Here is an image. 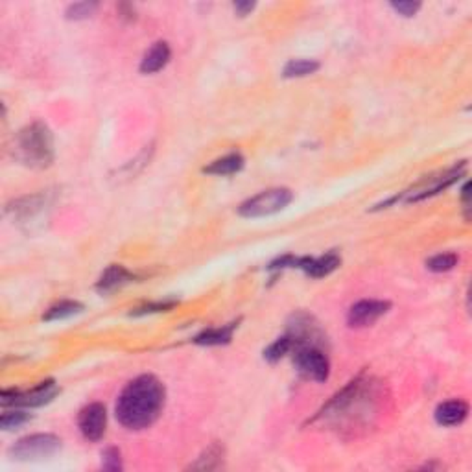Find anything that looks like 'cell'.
<instances>
[{
  "label": "cell",
  "mask_w": 472,
  "mask_h": 472,
  "mask_svg": "<svg viewBox=\"0 0 472 472\" xmlns=\"http://www.w3.org/2000/svg\"><path fill=\"white\" fill-rule=\"evenodd\" d=\"M135 279V275L131 272H128L124 266H109L106 272L102 273L100 277V281L96 282V289H98L100 294H111L115 289L122 288L124 284L131 282Z\"/></svg>",
  "instance_id": "obj_12"
},
{
  "label": "cell",
  "mask_w": 472,
  "mask_h": 472,
  "mask_svg": "<svg viewBox=\"0 0 472 472\" xmlns=\"http://www.w3.org/2000/svg\"><path fill=\"white\" fill-rule=\"evenodd\" d=\"M294 347H295L294 338H292L289 334H286V336H282V338L275 339V342H273L272 345L266 349V351H264V358H266L267 361L275 364V361L281 360L282 356H286V354H288V352L292 351Z\"/></svg>",
  "instance_id": "obj_20"
},
{
  "label": "cell",
  "mask_w": 472,
  "mask_h": 472,
  "mask_svg": "<svg viewBox=\"0 0 472 472\" xmlns=\"http://www.w3.org/2000/svg\"><path fill=\"white\" fill-rule=\"evenodd\" d=\"M232 8H235V11L240 15V17H245V15H250L255 9V2H236Z\"/></svg>",
  "instance_id": "obj_27"
},
{
  "label": "cell",
  "mask_w": 472,
  "mask_h": 472,
  "mask_svg": "<svg viewBox=\"0 0 472 472\" xmlns=\"http://www.w3.org/2000/svg\"><path fill=\"white\" fill-rule=\"evenodd\" d=\"M165 386L153 374H140L131 380L115 406L118 423L128 430H144L152 426L165 408Z\"/></svg>",
  "instance_id": "obj_1"
},
{
  "label": "cell",
  "mask_w": 472,
  "mask_h": 472,
  "mask_svg": "<svg viewBox=\"0 0 472 472\" xmlns=\"http://www.w3.org/2000/svg\"><path fill=\"white\" fill-rule=\"evenodd\" d=\"M96 9H98L96 2H78V4H72L67 8V19H71V21L89 19Z\"/></svg>",
  "instance_id": "obj_22"
},
{
  "label": "cell",
  "mask_w": 472,
  "mask_h": 472,
  "mask_svg": "<svg viewBox=\"0 0 472 472\" xmlns=\"http://www.w3.org/2000/svg\"><path fill=\"white\" fill-rule=\"evenodd\" d=\"M14 155L30 168H48L53 160V137L48 125L34 122L19 131L15 137Z\"/></svg>",
  "instance_id": "obj_2"
},
{
  "label": "cell",
  "mask_w": 472,
  "mask_h": 472,
  "mask_svg": "<svg viewBox=\"0 0 472 472\" xmlns=\"http://www.w3.org/2000/svg\"><path fill=\"white\" fill-rule=\"evenodd\" d=\"M174 301H170V303H150V304H144V307L140 308H135L133 312H131V316H144V314H155V312H165V310H168V308L174 307Z\"/></svg>",
  "instance_id": "obj_25"
},
{
  "label": "cell",
  "mask_w": 472,
  "mask_h": 472,
  "mask_svg": "<svg viewBox=\"0 0 472 472\" xmlns=\"http://www.w3.org/2000/svg\"><path fill=\"white\" fill-rule=\"evenodd\" d=\"M391 304L388 301H376V299H364L352 304L347 314V323L352 329H364V327L373 325L374 321L380 319L388 312Z\"/></svg>",
  "instance_id": "obj_8"
},
{
  "label": "cell",
  "mask_w": 472,
  "mask_h": 472,
  "mask_svg": "<svg viewBox=\"0 0 472 472\" xmlns=\"http://www.w3.org/2000/svg\"><path fill=\"white\" fill-rule=\"evenodd\" d=\"M292 200H294V194L288 188H270L245 200L238 207V214L244 218H264V216L281 212L292 203Z\"/></svg>",
  "instance_id": "obj_3"
},
{
  "label": "cell",
  "mask_w": 472,
  "mask_h": 472,
  "mask_svg": "<svg viewBox=\"0 0 472 472\" xmlns=\"http://www.w3.org/2000/svg\"><path fill=\"white\" fill-rule=\"evenodd\" d=\"M223 456H225L223 446L218 445V443H212V445L197 458L196 463L190 465V468H194V471H212V468H218L222 467L223 463Z\"/></svg>",
  "instance_id": "obj_17"
},
{
  "label": "cell",
  "mask_w": 472,
  "mask_h": 472,
  "mask_svg": "<svg viewBox=\"0 0 472 472\" xmlns=\"http://www.w3.org/2000/svg\"><path fill=\"white\" fill-rule=\"evenodd\" d=\"M294 361L299 373L316 382H325L330 374V361L317 345H295Z\"/></svg>",
  "instance_id": "obj_5"
},
{
  "label": "cell",
  "mask_w": 472,
  "mask_h": 472,
  "mask_svg": "<svg viewBox=\"0 0 472 472\" xmlns=\"http://www.w3.org/2000/svg\"><path fill=\"white\" fill-rule=\"evenodd\" d=\"M170 56H172V52H170L168 43L159 41V43H155L152 48L144 53L143 61H140V72L143 74H155L160 68L166 67V63L170 61Z\"/></svg>",
  "instance_id": "obj_13"
},
{
  "label": "cell",
  "mask_w": 472,
  "mask_h": 472,
  "mask_svg": "<svg viewBox=\"0 0 472 472\" xmlns=\"http://www.w3.org/2000/svg\"><path fill=\"white\" fill-rule=\"evenodd\" d=\"M391 8L395 9L396 14H401L402 17H414L421 9L419 2H393Z\"/></svg>",
  "instance_id": "obj_26"
},
{
  "label": "cell",
  "mask_w": 472,
  "mask_h": 472,
  "mask_svg": "<svg viewBox=\"0 0 472 472\" xmlns=\"http://www.w3.org/2000/svg\"><path fill=\"white\" fill-rule=\"evenodd\" d=\"M236 327H238V323H229V325L218 327V329L203 330L200 336L194 338V343H197V345H225V343L231 342Z\"/></svg>",
  "instance_id": "obj_15"
},
{
  "label": "cell",
  "mask_w": 472,
  "mask_h": 472,
  "mask_svg": "<svg viewBox=\"0 0 472 472\" xmlns=\"http://www.w3.org/2000/svg\"><path fill=\"white\" fill-rule=\"evenodd\" d=\"M61 448V439L53 433H34L19 439L11 448L9 456L17 461H34L53 456Z\"/></svg>",
  "instance_id": "obj_4"
},
{
  "label": "cell",
  "mask_w": 472,
  "mask_h": 472,
  "mask_svg": "<svg viewBox=\"0 0 472 472\" xmlns=\"http://www.w3.org/2000/svg\"><path fill=\"white\" fill-rule=\"evenodd\" d=\"M468 415V404L465 401H446L437 406L436 410V421L441 426H458L463 423Z\"/></svg>",
  "instance_id": "obj_11"
},
{
  "label": "cell",
  "mask_w": 472,
  "mask_h": 472,
  "mask_svg": "<svg viewBox=\"0 0 472 472\" xmlns=\"http://www.w3.org/2000/svg\"><path fill=\"white\" fill-rule=\"evenodd\" d=\"M83 312V304L78 303V301H61V303L53 304L46 310V314L43 316L45 321H61L67 319V317L76 316V314Z\"/></svg>",
  "instance_id": "obj_18"
},
{
  "label": "cell",
  "mask_w": 472,
  "mask_h": 472,
  "mask_svg": "<svg viewBox=\"0 0 472 472\" xmlns=\"http://www.w3.org/2000/svg\"><path fill=\"white\" fill-rule=\"evenodd\" d=\"M31 417L28 414H24V411H6L4 415H2V419H0V424H2V428L4 430H11V428H19L23 426L24 423H28Z\"/></svg>",
  "instance_id": "obj_23"
},
{
  "label": "cell",
  "mask_w": 472,
  "mask_h": 472,
  "mask_svg": "<svg viewBox=\"0 0 472 472\" xmlns=\"http://www.w3.org/2000/svg\"><path fill=\"white\" fill-rule=\"evenodd\" d=\"M78 426H80L81 436L87 441H100L106 433L107 426V411L106 406L100 402H93V404L85 406L83 410L78 415Z\"/></svg>",
  "instance_id": "obj_7"
},
{
  "label": "cell",
  "mask_w": 472,
  "mask_h": 472,
  "mask_svg": "<svg viewBox=\"0 0 472 472\" xmlns=\"http://www.w3.org/2000/svg\"><path fill=\"white\" fill-rule=\"evenodd\" d=\"M244 168V157L240 153H229L222 159L212 160L209 166L203 168V172L209 175H232Z\"/></svg>",
  "instance_id": "obj_14"
},
{
  "label": "cell",
  "mask_w": 472,
  "mask_h": 472,
  "mask_svg": "<svg viewBox=\"0 0 472 472\" xmlns=\"http://www.w3.org/2000/svg\"><path fill=\"white\" fill-rule=\"evenodd\" d=\"M458 264V255L456 253H439L426 262V267L433 273H443L454 270Z\"/></svg>",
  "instance_id": "obj_21"
},
{
  "label": "cell",
  "mask_w": 472,
  "mask_h": 472,
  "mask_svg": "<svg viewBox=\"0 0 472 472\" xmlns=\"http://www.w3.org/2000/svg\"><path fill=\"white\" fill-rule=\"evenodd\" d=\"M342 264V259L336 251H330V253L323 255L319 259H310V257H304V259L297 260V267H301L307 275L314 277V279H321V277H327L329 273H332L336 267Z\"/></svg>",
  "instance_id": "obj_10"
},
{
  "label": "cell",
  "mask_w": 472,
  "mask_h": 472,
  "mask_svg": "<svg viewBox=\"0 0 472 472\" xmlns=\"http://www.w3.org/2000/svg\"><path fill=\"white\" fill-rule=\"evenodd\" d=\"M46 203V197L43 196V194H39V196H28V197H23V200H17L14 203V207H8L9 212H14L15 218H30V216H34V214L41 212L43 210V207H45Z\"/></svg>",
  "instance_id": "obj_16"
},
{
  "label": "cell",
  "mask_w": 472,
  "mask_h": 472,
  "mask_svg": "<svg viewBox=\"0 0 472 472\" xmlns=\"http://www.w3.org/2000/svg\"><path fill=\"white\" fill-rule=\"evenodd\" d=\"M103 468L106 471H120L122 461H120V452L116 448H107L103 452Z\"/></svg>",
  "instance_id": "obj_24"
},
{
  "label": "cell",
  "mask_w": 472,
  "mask_h": 472,
  "mask_svg": "<svg viewBox=\"0 0 472 472\" xmlns=\"http://www.w3.org/2000/svg\"><path fill=\"white\" fill-rule=\"evenodd\" d=\"M319 68V63L314 59H292L286 63V67L282 68V76L284 78H303L310 76Z\"/></svg>",
  "instance_id": "obj_19"
},
{
  "label": "cell",
  "mask_w": 472,
  "mask_h": 472,
  "mask_svg": "<svg viewBox=\"0 0 472 472\" xmlns=\"http://www.w3.org/2000/svg\"><path fill=\"white\" fill-rule=\"evenodd\" d=\"M463 170L465 165L461 163V165L454 166V168L445 172V174H441L439 178H430L428 181H423V183L417 185L414 190L408 192V197H406V200L419 201V200H426V197L430 196H436V194L443 192L445 188H448L450 185H454L456 181L463 175Z\"/></svg>",
  "instance_id": "obj_9"
},
{
  "label": "cell",
  "mask_w": 472,
  "mask_h": 472,
  "mask_svg": "<svg viewBox=\"0 0 472 472\" xmlns=\"http://www.w3.org/2000/svg\"><path fill=\"white\" fill-rule=\"evenodd\" d=\"M59 388L53 380H45L37 384L30 391H4L2 393V406H24V408H36L50 402L58 395Z\"/></svg>",
  "instance_id": "obj_6"
}]
</instances>
